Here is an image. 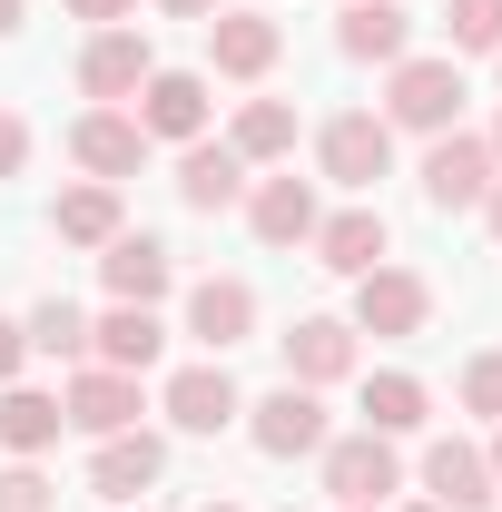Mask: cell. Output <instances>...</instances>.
I'll use <instances>...</instances> for the list:
<instances>
[{
  "label": "cell",
  "mask_w": 502,
  "mask_h": 512,
  "mask_svg": "<svg viewBox=\"0 0 502 512\" xmlns=\"http://www.w3.org/2000/svg\"><path fill=\"white\" fill-rule=\"evenodd\" d=\"M188 335L207 345V355L247 345V335H256V286H247V276H197V286H188Z\"/></svg>",
  "instance_id": "obj_20"
},
{
  "label": "cell",
  "mask_w": 502,
  "mask_h": 512,
  "mask_svg": "<svg viewBox=\"0 0 502 512\" xmlns=\"http://www.w3.org/2000/svg\"><path fill=\"white\" fill-rule=\"evenodd\" d=\"M493 178H502V158L473 128H443L434 148H424V207H434V217H483Z\"/></svg>",
  "instance_id": "obj_4"
},
{
  "label": "cell",
  "mask_w": 502,
  "mask_h": 512,
  "mask_svg": "<svg viewBox=\"0 0 502 512\" xmlns=\"http://www.w3.org/2000/svg\"><path fill=\"white\" fill-rule=\"evenodd\" d=\"M325 463V493H335V512H355V503H384V493H404V453L384 444V434H335V444L315 453Z\"/></svg>",
  "instance_id": "obj_7"
},
{
  "label": "cell",
  "mask_w": 502,
  "mask_h": 512,
  "mask_svg": "<svg viewBox=\"0 0 502 512\" xmlns=\"http://www.w3.org/2000/svg\"><path fill=\"white\" fill-rule=\"evenodd\" d=\"M483 148H493V158H502V119H493V138H483Z\"/></svg>",
  "instance_id": "obj_38"
},
{
  "label": "cell",
  "mask_w": 502,
  "mask_h": 512,
  "mask_svg": "<svg viewBox=\"0 0 502 512\" xmlns=\"http://www.w3.org/2000/svg\"><path fill=\"white\" fill-rule=\"evenodd\" d=\"M128 119L148 128V148H158V138H168V148L207 138V119H217V99H207V69H148V89L128 99Z\"/></svg>",
  "instance_id": "obj_5"
},
{
  "label": "cell",
  "mask_w": 502,
  "mask_h": 512,
  "mask_svg": "<svg viewBox=\"0 0 502 512\" xmlns=\"http://www.w3.org/2000/svg\"><path fill=\"white\" fill-rule=\"evenodd\" d=\"M384 128H414V138H443V128H463V60L443 50V60H394L384 79Z\"/></svg>",
  "instance_id": "obj_1"
},
{
  "label": "cell",
  "mask_w": 502,
  "mask_h": 512,
  "mask_svg": "<svg viewBox=\"0 0 502 512\" xmlns=\"http://www.w3.org/2000/svg\"><path fill=\"white\" fill-rule=\"evenodd\" d=\"M178 207H188V217L247 207V158H237L227 138H188V148H178Z\"/></svg>",
  "instance_id": "obj_16"
},
{
  "label": "cell",
  "mask_w": 502,
  "mask_h": 512,
  "mask_svg": "<svg viewBox=\"0 0 502 512\" xmlns=\"http://www.w3.org/2000/svg\"><path fill=\"white\" fill-rule=\"evenodd\" d=\"M493 60H502V50H493Z\"/></svg>",
  "instance_id": "obj_42"
},
{
  "label": "cell",
  "mask_w": 502,
  "mask_h": 512,
  "mask_svg": "<svg viewBox=\"0 0 502 512\" xmlns=\"http://www.w3.org/2000/svg\"><path fill=\"white\" fill-rule=\"evenodd\" d=\"M237 424H247V444L266 453V463H306V453L335 444V424H325V394H315V384H276V394H256Z\"/></svg>",
  "instance_id": "obj_2"
},
{
  "label": "cell",
  "mask_w": 502,
  "mask_h": 512,
  "mask_svg": "<svg viewBox=\"0 0 502 512\" xmlns=\"http://www.w3.org/2000/svg\"><path fill=\"white\" fill-rule=\"evenodd\" d=\"M197 512H237V503H197Z\"/></svg>",
  "instance_id": "obj_39"
},
{
  "label": "cell",
  "mask_w": 502,
  "mask_h": 512,
  "mask_svg": "<svg viewBox=\"0 0 502 512\" xmlns=\"http://www.w3.org/2000/svg\"><path fill=\"white\" fill-rule=\"evenodd\" d=\"M414 512H443V503H414Z\"/></svg>",
  "instance_id": "obj_41"
},
{
  "label": "cell",
  "mask_w": 502,
  "mask_h": 512,
  "mask_svg": "<svg viewBox=\"0 0 502 512\" xmlns=\"http://www.w3.org/2000/svg\"><path fill=\"white\" fill-rule=\"evenodd\" d=\"M276 345H286V384H315V394H325V384H345V375H355V355H365L345 316H296Z\"/></svg>",
  "instance_id": "obj_17"
},
{
  "label": "cell",
  "mask_w": 502,
  "mask_h": 512,
  "mask_svg": "<svg viewBox=\"0 0 502 512\" xmlns=\"http://www.w3.org/2000/svg\"><path fill=\"white\" fill-rule=\"evenodd\" d=\"M424 414H434V394H424V375H404V365H384V375H365V434H424Z\"/></svg>",
  "instance_id": "obj_25"
},
{
  "label": "cell",
  "mask_w": 502,
  "mask_h": 512,
  "mask_svg": "<svg viewBox=\"0 0 502 512\" xmlns=\"http://www.w3.org/2000/svg\"><path fill=\"white\" fill-rule=\"evenodd\" d=\"M483 227H493V237H502V178H493V197H483Z\"/></svg>",
  "instance_id": "obj_35"
},
{
  "label": "cell",
  "mask_w": 502,
  "mask_h": 512,
  "mask_svg": "<svg viewBox=\"0 0 502 512\" xmlns=\"http://www.w3.org/2000/svg\"><path fill=\"white\" fill-rule=\"evenodd\" d=\"M158 414H168L178 434H227V424L247 414V394H237V375H227V355H207V365H178V375H168Z\"/></svg>",
  "instance_id": "obj_11"
},
{
  "label": "cell",
  "mask_w": 502,
  "mask_h": 512,
  "mask_svg": "<svg viewBox=\"0 0 502 512\" xmlns=\"http://www.w3.org/2000/svg\"><path fill=\"white\" fill-rule=\"evenodd\" d=\"M69 20H89V30H119V20H138V0H69Z\"/></svg>",
  "instance_id": "obj_32"
},
{
  "label": "cell",
  "mask_w": 502,
  "mask_h": 512,
  "mask_svg": "<svg viewBox=\"0 0 502 512\" xmlns=\"http://www.w3.org/2000/svg\"><path fill=\"white\" fill-rule=\"evenodd\" d=\"M20 365H30V335H20V316H0V384H20Z\"/></svg>",
  "instance_id": "obj_33"
},
{
  "label": "cell",
  "mask_w": 502,
  "mask_h": 512,
  "mask_svg": "<svg viewBox=\"0 0 502 512\" xmlns=\"http://www.w3.org/2000/svg\"><path fill=\"white\" fill-rule=\"evenodd\" d=\"M227 148H237L247 168L296 158V99H247V109H237V128H227Z\"/></svg>",
  "instance_id": "obj_26"
},
{
  "label": "cell",
  "mask_w": 502,
  "mask_h": 512,
  "mask_svg": "<svg viewBox=\"0 0 502 512\" xmlns=\"http://www.w3.org/2000/svg\"><path fill=\"white\" fill-rule=\"evenodd\" d=\"M60 414H69V434L109 444V434H128V424L148 414V394H138V375H119V365H79V375L60 384Z\"/></svg>",
  "instance_id": "obj_9"
},
{
  "label": "cell",
  "mask_w": 502,
  "mask_h": 512,
  "mask_svg": "<svg viewBox=\"0 0 502 512\" xmlns=\"http://www.w3.org/2000/svg\"><path fill=\"white\" fill-rule=\"evenodd\" d=\"M286 60V30H276V20H266V10H217V20H207V69H217V79H266V69Z\"/></svg>",
  "instance_id": "obj_15"
},
{
  "label": "cell",
  "mask_w": 502,
  "mask_h": 512,
  "mask_svg": "<svg viewBox=\"0 0 502 512\" xmlns=\"http://www.w3.org/2000/svg\"><path fill=\"white\" fill-rule=\"evenodd\" d=\"M69 158H79L99 188H128V178L148 168V128L128 119V109H89V119L69 128Z\"/></svg>",
  "instance_id": "obj_13"
},
{
  "label": "cell",
  "mask_w": 502,
  "mask_h": 512,
  "mask_svg": "<svg viewBox=\"0 0 502 512\" xmlns=\"http://www.w3.org/2000/svg\"><path fill=\"white\" fill-rule=\"evenodd\" d=\"M483 463H493V493H502V424H493V453H483Z\"/></svg>",
  "instance_id": "obj_36"
},
{
  "label": "cell",
  "mask_w": 502,
  "mask_h": 512,
  "mask_svg": "<svg viewBox=\"0 0 502 512\" xmlns=\"http://www.w3.org/2000/svg\"><path fill=\"white\" fill-rule=\"evenodd\" d=\"M355 512H384V503H355Z\"/></svg>",
  "instance_id": "obj_40"
},
{
  "label": "cell",
  "mask_w": 502,
  "mask_h": 512,
  "mask_svg": "<svg viewBox=\"0 0 502 512\" xmlns=\"http://www.w3.org/2000/svg\"><path fill=\"white\" fill-rule=\"evenodd\" d=\"M335 50L394 69L404 50H414V10H404V0H335Z\"/></svg>",
  "instance_id": "obj_18"
},
{
  "label": "cell",
  "mask_w": 502,
  "mask_h": 512,
  "mask_svg": "<svg viewBox=\"0 0 502 512\" xmlns=\"http://www.w3.org/2000/svg\"><path fill=\"white\" fill-rule=\"evenodd\" d=\"M158 473H168V434H148V424H128V434H109V444L89 453V493H99V503L158 493Z\"/></svg>",
  "instance_id": "obj_14"
},
{
  "label": "cell",
  "mask_w": 502,
  "mask_h": 512,
  "mask_svg": "<svg viewBox=\"0 0 502 512\" xmlns=\"http://www.w3.org/2000/svg\"><path fill=\"white\" fill-rule=\"evenodd\" d=\"M0 512H60V483L40 463H0Z\"/></svg>",
  "instance_id": "obj_29"
},
{
  "label": "cell",
  "mask_w": 502,
  "mask_h": 512,
  "mask_svg": "<svg viewBox=\"0 0 502 512\" xmlns=\"http://www.w3.org/2000/svg\"><path fill=\"white\" fill-rule=\"evenodd\" d=\"M443 30H453V60H493L502 50V0H443Z\"/></svg>",
  "instance_id": "obj_28"
},
{
  "label": "cell",
  "mask_w": 502,
  "mask_h": 512,
  "mask_svg": "<svg viewBox=\"0 0 502 512\" xmlns=\"http://www.w3.org/2000/svg\"><path fill=\"white\" fill-rule=\"evenodd\" d=\"M158 355H168V325H158V306H109V316H89V365L148 375Z\"/></svg>",
  "instance_id": "obj_21"
},
{
  "label": "cell",
  "mask_w": 502,
  "mask_h": 512,
  "mask_svg": "<svg viewBox=\"0 0 502 512\" xmlns=\"http://www.w3.org/2000/svg\"><path fill=\"white\" fill-rule=\"evenodd\" d=\"M119 227H128V207H119V188H99V178L60 188V207H50V237H60V247H109Z\"/></svg>",
  "instance_id": "obj_24"
},
{
  "label": "cell",
  "mask_w": 502,
  "mask_h": 512,
  "mask_svg": "<svg viewBox=\"0 0 502 512\" xmlns=\"http://www.w3.org/2000/svg\"><path fill=\"white\" fill-rule=\"evenodd\" d=\"M148 10H168V20H217L227 0H148Z\"/></svg>",
  "instance_id": "obj_34"
},
{
  "label": "cell",
  "mask_w": 502,
  "mask_h": 512,
  "mask_svg": "<svg viewBox=\"0 0 502 512\" xmlns=\"http://www.w3.org/2000/svg\"><path fill=\"white\" fill-rule=\"evenodd\" d=\"M10 30H20V0H0V40H10Z\"/></svg>",
  "instance_id": "obj_37"
},
{
  "label": "cell",
  "mask_w": 502,
  "mask_h": 512,
  "mask_svg": "<svg viewBox=\"0 0 502 512\" xmlns=\"http://www.w3.org/2000/svg\"><path fill=\"white\" fill-rule=\"evenodd\" d=\"M424 503H443V512H483V503H493V463H483V444H463V434L424 444Z\"/></svg>",
  "instance_id": "obj_22"
},
{
  "label": "cell",
  "mask_w": 502,
  "mask_h": 512,
  "mask_svg": "<svg viewBox=\"0 0 502 512\" xmlns=\"http://www.w3.org/2000/svg\"><path fill=\"white\" fill-rule=\"evenodd\" d=\"M60 434H69L60 394H40V384H0V453H10V463H40Z\"/></svg>",
  "instance_id": "obj_23"
},
{
  "label": "cell",
  "mask_w": 502,
  "mask_h": 512,
  "mask_svg": "<svg viewBox=\"0 0 502 512\" xmlns=\"http://www.w3.org/2000/svg\"><path fill=\"white\" fill-rule=\"evenodd\" d=\"M20 168H30V119L0 109V178H20Z\"/></svg>",
  "instance_id": "obj_31"
},
{
  "label": "cell",
  "mask_w": 502,
  "mask_h": 512,
  "mask_svg": "<svg viewBox=\"0 0 502 512\" xmlns=\"http://www.w3.org/2000/svg\"><path fill=\"white\" fill-rule=\"evenodd\" d=\"M355 335H394V345H404V335H424V325H434V286H424V276H414V266H394V256H384L375 276H355Z\"/></svg>",
  "instance_id": "obj_6"
},
{
  "label": "cell",
  "mask_w": 502,
  "mask_h": 512,
  "mask_svg": "<svg viewBox=\"0 0 502 512\" xmlns=\"http://www.w3.org/2000/svg\"><path fill=\"white\" fill-rule=\"evenodd\" d=\"M20 335H30V355H69V365L89 355V316H79L69 296H40V306L20 316Z\"/></svg>",
  "instance_id": "obj_27"
},
{
  "label": "cell",
  "mask_w": 502,
  "mask_h": 512,
  "mask_svg": "<svg viewBox=\"0 0 502 512\" xmlns=\"http://www.w3.org/2000/svg\"><path fill=\"white\" fill-rule=\"evenodd\" d=\"M315 266H325V276H345V286H355V276H375L384 256H394V227H384V207L375 197H355V207H335V217H315Z\"/></svg>",
  "instance_id": "obj_8"
},
{
  "label": "cell",
  "mask_w": 502,
  "mask_h": 512,
  "mask_svg": "<svg viewBox=\"0 0 502 512\" xmlns=\"http://www.w3.org/2000/svg\"><path fill=\"white\" fill-rule=\"evenodd\" d=\"M99 286H109V306H158V296L178 286V256L158 247L148 227H119V237L99 247Z\"/></svg>",
  "instance_id": "obj_12"
},
{
  "label": "cell",
  "mask_w": 502,
  "mask_h": 512,
  "mask_svg": "<svg viewBox=\"0 0 502 512\" xmlns=\"http://www.w3.org/2000/svg\"><path fill=\"white\" fill-rule=\"evenodd\" d=\"M463 414H483V424H502V345H483V355L463 365Z\"/></svg>",
  "instance_id": "obj_30"
},
{
  "label": "cell",
  "mask_w": 502,
  "mask_h": 512,
  "mask_svg": "<svg viewBox=\"0 0 502 512\" xmlns=\"http://www.w3.org/2000/svg\"><path fill=\"white\" fill-rule=\"evenodd\" d=\"M315 217H325V207H315V188L296 178V168H276V178H256V188H247V227H256V247H306Z\"/></svg>",
  "instance_id": "obj_19"
},
{
  "label": "cell",
  "mask_w": 502,
  "mask_h": 512,
  "mask_svg": "<svg viewBox=\"0 0 502 512\" xmlns=\"http://www.w3.org/2000/svg\"><path fill=\"white\" fill-rule=\"evenodd\" d=\"M148 69H158L148 30H138V20H119V30H89V50H79V89H89L99 109H128V99L148 89Z\"/></svg>",
  "instance_id": "obj_10"
},
{
  "label": "cell",
  "mask_w": 502,
  "mask_h": 512,
  "mask_svg": "<svg viewBox=\"0 0 502 512\" xmlns=\"http://www.w3.org/2000/svg\"><path fill=\"white\" fill-rule=\"evenodd\" d=\"M315 168L335 188L375 197V178H394V128H384V109H335V119L315 128Z\"/></svg>",
  "instance_id": "obj_3"
}]
</instances>
